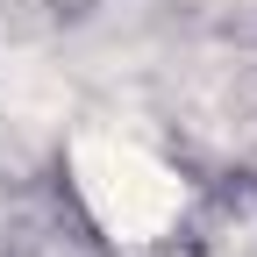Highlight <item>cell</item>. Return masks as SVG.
I'll return each instance as SVG.
<instances>
[{"label":"cell","mask_w":257,"mask_h":257,"mask_svg":"<svg viewBox=\"0 0 257 257\" xmlns=\"http://www.w3.org/2000/svg\"><path fill=\"white\" fill-rule=\"evenodd\" d=\"M72 179L79 200L114 243H150L179 221V179L157 165L150 150L121 143V136H72Z\"/></svg>","instance_id":"1"}]
</instances>
